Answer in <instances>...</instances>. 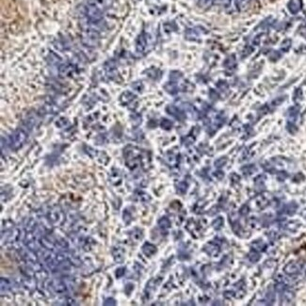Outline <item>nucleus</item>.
I'll list each match as a JSON object with an SVG mask.
<instances>
[{
    "label": "nucleus",
    "instance_id": "1",
    "mask_svg": "<svg viewBox=\"0 0 306 306\" xmlns=\"http://www.w3.org/2000/svg\"><path fill=\"white\" fill-rule=\"evenodd\" d=\"M26 139H27V134L23 130H18L11 137V146L17 149L22 146Z\"/></svg>",
    "mask_w": 306,
    "mask_h": 306
},
{
    "label": "nucleus",
    "instance_id": "4",
    "mask_svg": "<svg viewBox=\"0 0 306 306\" xmlns=\"http://www.w3.org/2000/svg\"><path fill=\"white\" fill-rule=\"evenodd\" d=\"M125 270L124 268H119V269H117V271H116V277L117 278L122 277L125 274Z\"/></svg>",
    "mask_w": 306,
    "mask_h": 306
},
{
    "label": "nucleus",
    "instance_id": "5",
    "mask_svg": "<svg viewBox=\"0 0 306 306\" xmlns=\"http://www.w3.org/2000/svg\"><path fill=\"white\" fill-rule=\"evenodd\" d=\"M115 304H116V301H115V299H107L104 302V305H115Z\"/></svg>",
    "mask_w": 306,
    "mask_h": 306
},
{
    "label": "nucleus",
    "instance_id": "2",
    "mask_svg": "<svg viewBox=\"0 0 306 306\" xmlns=\"http://www.w3.org/2000/svg\"><path fill=\"white\" fill-rule=\"evenodd\" d=\"M53 287L58 293H63L66 290V285H64L62 281H54Z\"/></svg>",
    "mask_w": 306,
    "mask_h": 306
},
{
    "label": "nucleus",
    "instance_id": "3",
    "mask_svg": "<svg viewBox=\"0 0 306 306\" xmlns=\"http://www.w3.org/2000/svg\"><path fill=\"white\" fill-rule=\"evenodd\" d=\"M42 246L45 248V249H48V250H52L54 248V245L52 243H50V241L46 240V239H42Z\"/></svg>",
    "mask_w": 306,
    "mask_h": 306
}]
</instances>
